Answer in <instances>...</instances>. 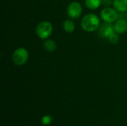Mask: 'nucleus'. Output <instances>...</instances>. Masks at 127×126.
I'll use <instances>...</instances> for the list:
<instances>
[{
	"label": "nucleus",
	"mask_w": 127,
	"mask_h": 126,
	"mask_svg": "<svg viewBox=\"0 0 127 126\" xmlns=\"http://www.w3.org/2000/svg\"><path fill=\"white\" fill-rule=\"evenodd\" d=\"M81 27L86 32H94L100 27V20L95 13H88L83 16L80 22Z\"/></svg>",
	"instance_id": "f257e3e1"
},
{
	"label": "nucleus",
	"mask_w": 127,
	"mask_h": 126,
	"mask_svg": "<svg viewBox=\"0 0 127 126\" xmlns=\"http://www.w3.org/2000/svg\"><path fill=\"white\" fill-rule=\"evenodd\" d=\"M53 33V25L50 22L42 21L36 27V34L39 39H46Z\"/></svg>",
	"instance_id": "f03ea898"
},
{
	"label": "nucleus",
	"mask_w": 127,
	"mask_h": 126,
	"mask_svg": "<svg viewBox=\"0 0 127 126\" xmlns=\"http://www.w3.org/2000/svg\"><path fill=\"white\" fill-rule=\"evenodd\" d=\"M29 57V53L27 49L20 47L16 48L12 54V60L13 63L17 66H22L25 65Z\"/></svg>",
	"instance_id": "7ed1b4c3"
},
{
	"label": "nucleus",
	"mask_w": 127,
	"mask_h": 126,
	"mask_svg": "<svg viewBox=\"0 0 127 126\" xmlns=\"http://www.w3.org/2000/svg\"><path fill=\"white\" fill-rule=\"evenodd\" d=\"M100 17L103 21L107 23H112L118 20V10L115 8L106 7L100 12Z\"/></svg>",
	"instance_id": "20e7f679"
},
{
	"label": "nucleus",
	"mask_w": 127,
	"mask_h": 126,
	"mask_svg": "<svg viewBox=\"0 0 127 126\" xmlns=\"http://www.w3.org/2000/svg\"><path fill=\"white\" fill-rule=\"evenodd\" d=\"M83 13V7L80 2L72 1L67 7V14L70 19H76L79 18Z\"/></svg>",
	"instance_id": "39448f33"
},
{
	"label": "nucleus",
	"mask_w": 127,
	"mask_h": 126,
	"mask_svg": "<svg viewBox=\"0 0 127 126\" xmlns=\"http://www.w3.org/2000/svg\"><path fill=\"white\" fill-rule=\"evenodd\" d=\"M114 32V25H112V23L105 22L102 24L99 27V35L100 36V37L104 39H108L109 36Z\"/></svg>",
	"instance_id": "423d86ee"
},
{
	"label": "nucleus",
	"mask_w": 127,
	"mask_h": 126,
	"mask_svg": "<svg viewBox=\"0 0 127 126\" xmlns=\"http://www.w3.org/2000/svg\"><path fill=\"white\" fill-rule=\"evenodd\" d=\"M115 32L122 34L127 31V22L125 19H118L114 25Z\"/></svg>",
	"instance_id": "0eeeda50"
},
{
	"label": "nucleus",
	"mask_w": 127,
	"mask_h": 126,
	"mask_svg": "<svg viewBox=\"0 0 127 126\" xmlns=\"http://www.w3.org/2000/svg\"><path fill=\"white\" fill-rule=\"evenodd\" d=\"M114 8L119 12L127 11V0H113Z\"/></svg>",
	"instance_id": "6e6552de"
},
{
	"label": "nucleus",
	"mask_w": 127,
	"mask_h": 126,
	"mask_svg": "<svg viewBox=\"0 0 127 126\" xmlns=\"http://www.w3.org/2000/svg\"><path fill=\"white\" fill-rule=\"evenodd\" d=\"M63 29L66 33H72L75 30V24L71 19H66L63 25Z\"/></svg>",
	"instance_id": "1a4fd4ad"
},
{
	"label": "nucleus",
	"mask_w": 127,
	"mask_h": 126,
	"mask_svg": "<svg viewBox=\"0 0 127 126\" xmlns=\"http://www.w3.org/2000/svg\"><path fill=\"white\" fill-rule=\"evenodd\" d=\"M103 0H85L86 6L90 10L97 9L102 4Z\"/></svg>",
	"instance_id": "9d476101"
},
{
	"label": "nucleus",
	"mask_w": 127,
	"mask_h": 126,
	"mask_svg": "<svg viewBox=\"0 0 127 126\" xmlns=\"http://www.w3.org/2000/svg\"><path fill=\"white\" fill-rule=\"evenodd\" d=\"M44 48L45 50L48 51V52H53L56 50L57 48V44L54 40L51 39H47L45 41L44 44H43Z\"/></svg>",
	"instance_id": "9b49d317"
},
{
	"label": "nucleus",
	"mask_w": 127,
	"mask_h": 126,
	"mask_svg": "<svg viewBox=\"0 0 127 126\" xmlns=\"http://www.w3.org/2000/svg\"><path fill=\"white\" fill-rule=\"evenodd\" d=\"M108 39L109 40V42L112 44H117L119 42V36H118V33H117L116 32H114L113 33H112L109 37L108 38Z\"/></svg>",
	"instance_id": "f8f14e48"
},
{
	"label": "nucleus",
	"mask_w": 127,
	"mask_h": 126,
	"mask_svg": "<svg viewBox=\"0 0 127 126\" xmlns=\"http://www.w3.org/2000/svg\"><path fill=\"white\" fill-rule=\"evenodd\" d=\"M51 120H52V118H51V116H49V115H45V116H44V117L42 118V123L43 125H45V126H47V125H49V124L51 123Z\"/></svg>",
	"instance_id": "ddd939ff"
}]
</instances>
